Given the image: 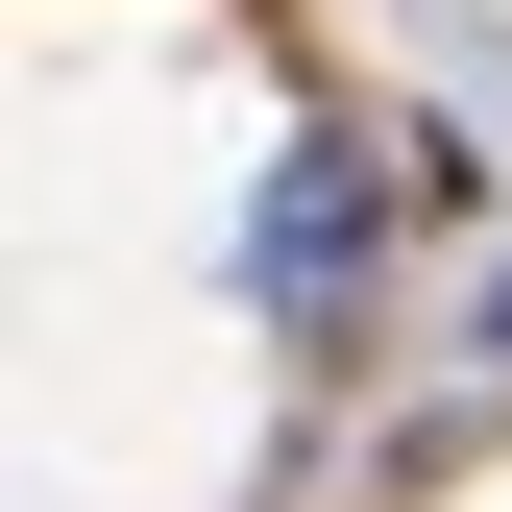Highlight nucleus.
Segmentation results:
<instances>
[{
  "label": "nucleus",
  "mask_w": 512,
  "mask_h": 512,
  "mask_svg": "<svg viewBox=\"0 0 512 512\" xmlns=\"http://www.w3.org/2000/svg\"><path fill=\"white\" fill-rule=\"evenodd\" d=\"M269 269H293V293L366 269V171H293V196H269Z\"/></svg>",
  "instance_id": "nucleus-1"
},
{
  "label": "nucleus",
  "mask_w": 512,
  "mask_h": 512,
  "mask_svg": "<svg viewBox=\"0 0 512 512\" xmlns=\"http://www.w3.org/2000/svg\"><path fill=\"white\" fill-rule=\"evenodd\" d=\"M488 342H512V269H488Z\"/></svg>",
  "instance_id": "nucleus-2"
}]
</instances>
